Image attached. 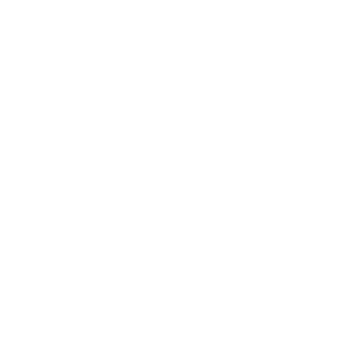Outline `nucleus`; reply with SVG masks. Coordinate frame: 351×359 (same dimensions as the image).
Instances as JSON below:
<instances>
[]
</instances>
